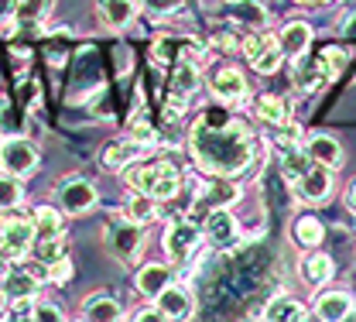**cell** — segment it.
<instances>
[{
    "label": "cell",
    "mask_w": 356,
    "mask_h": 322,
    "mask_svg": "<svg viewBox=\"0 0 356 322\" xmlns=\"http://www.w3.org/2000/svg\"><path fill=\"white\" fill-rule=\"evenodd\" d=\"M192 158L209 175H240L254 161V134L240 120H213L209 113L192 124Z\"/></svg>",
    "instance_id": "1"
},
{
    "label": "cell",
    "mask_w": 356,
    "mask_h": 322,
    "mask_svg": "<svg viewBox=\"0 0 356 322\" xmlns=\"http://www.w3.org/2000/svg\"><path fill=\"white\" fill-rule=\"evenodd\" d=\"M38 147H35V140L31 138H7L3 140V147H0V165H3V172H14L17 179L21 175H31L35 168H38Z\"/></svg>",
    "instance_id": "2"
},
{
    "label": "cell",
    "mask_w": 356,
    "mask_h": 322,
    "mask_svg": "<svg viewBox=\"0 0 356 322\" xmlns=\"http://www.w3.org/2000/svg\"><path fill=\"white\" fill-rule=\"evenodd\" d=\"M106 247L113 250V257L117 261H124V264H134V257L144 250V230H140V223H134V220H120V223H113L110 233H106Z\"/></svg>",
    "instance_id": "3"
},
{
    "label": "cell",
    "mask_w": 356,
    "mask_h": 322,
    "mask_svg": "<svg viewBox=\"0 0 356 322\" xmlns=\"http://www.w3.org/2000/svg\"><path fill=\"white\" fill-rule=\"evenodd\" d=\"M243 55L250 58V65H254L261 76L277 72V69H281V58H284L281 42H277L274 35H250V38H243Z\"/></svg>",
    "instance_id": "4"
},
{
    "label": "cell",
    "mask_w": 356,
    "mask_h": 322,
    "mask_svg": "<svg viewBox=\"0 0 356 322\" xmlns=\"http://www.w3.org/2000/svg\"><path fill=\"white\" fill-rule=\"evenodd\" d=\"M58 209L69 216H86L96 209V185L86 179H69L58 188Z\"/></svg>",
    "instance_id": "5"
},
{
    "label": "cell",
    "mask_w": 356,
    "mask_h": 322,
    "mask_svg": "<svg viewBox=\"0 0 356 322\" xmlns=\"http://www.w3.org/2000/svg\"><path fill=\"white\" fill-rule=\"evenodd\" d=\"M35 240H38V233H35V223H31V220H17V216L0 220V243H3L14 257H24L28 250H35Z\"/></svg>",
    "instance_id": "6"
},
{
    "label": "cell",
    "mask_w": 356,
    "mask_h": 322,
    "mask_svg": "<svg viewBox=\"0 0 356 322\" xmlns=\"http://www.w3.org/2000/svg\"><path fill=\"white\" fill-rule=\"evenodd\" d=\"M199 243H202V230H199L195 223H188V220L172 223L168 233H165V250H168L172 261H188Z\"/></svg>",
    "instance_id": "7"
},
{
    "label": "cell",
    "mask_w": 356,
    "mask_h": 322,
    "mask_svg": "<svg viewBox=\"0 0 356 322\" xmlns=\"http://www.w3.org/2000/svg\"><path fill=\"white\" fill-rule=\"evenodd\" d=\"M195 90H199V69H195V62L192 58H178L175 69H172V96H168L172 113H178Z\"/></svg>",
    "instance_id": "8"
},
{
    "label": "cell",
    "mask_w": 356,
    "mask_h": 322,
    "mask_svg": "<svg viewBox=\"0 0 356 322\" xmlns=\"http://www.w3.org/2000/svg\"><path fill=\"white\" fill-rule=\"evenodd\" d=\"M206 236H209V243H216V247H233L236 240H240V223H236V216L226 209V206H216V209H209V216H206Z\"/></svg>",
    "instance_id": "9"
},
{
    "label": "cell",
    "mask_w": 356,
    "mask_h": 322,
    "mask_svg": "<svg viewBox=\"0 0 356 322\" xmlns=\"http://www.w3.org/2000/svg\"><path fill=\"white\" fill-rule=\"evenodd\" d=\"M295 192H298V199H305V202H325V199L332 195V168L312 165L309 172L295 182Z\"/></svg>",
    "instance_id": "10"
},
{
    "label": "cell",
    "mask_w": 356,
    "mask_h": 322,
    "mask_svg": "<svg viewBox=\"0 0 356 322\" xmlns=\"http://www.w3.org/2000/svg\"><path fill=\"white\" fill-rule=\"evenodd\" d=\"M154 305L161 309L165 319H192V312H195V298H192V291L181 288V284H168V288L154 298Z\"/></svg>",
    "instance_id": "11"
},
{
    "label": "cell",
    "mask_w": 356,
    "mask_h": 322,
    "mask_svg": "<svg viewBox=\"0 0 356 322\" xmlns=\"http://www.w3.org/2000/svg\"><path fill=\"white\" fill-rule=\"evenodd\" d=\"M209 90L222 103H240L247 96V79L240 76V69H216L209 79Z\"/></svg>",
    "instance_id": "12"
},
{
    "label": "cell",
    "mask_w": 356,
    "mask_h": 322,
    "mask_svg": "<svg viewBox=\"0 0 356 322\" xmlns=\"http://www.w3.org/2000/svg\"><path fill=\"white\" fill-rule=\"evenodd\" d=\"M236 199H240V185L233 182V175H213L199 192V202L213 206V209L216 206H233Z\"/></svg>",
    "instance_id": "13"
},
{
    "label": "cell",
    "mask_w": 356,
    "mask_h": 322,
    "mask_svg": "<svg viewBox=\"0 0 356 322\" xmlns=\"http://www.w3.org/2000/svg\"><path fill=\"white\" fill-rule=\"evenodd\" d=\"M172 284V271H168V264H144L140 271H137V277H134V288L144 295V298H158L165 288Z\"/></svg>",
    "instance_id": "14"
},
{
    "label": "cell",
    "mask_w": 356,
    "mask_h": 322,
    "mask_svg": "<svg viewBox=\"0 0 356 322\" xmlns=\"http://www.w3.org/2000/svg\"><path fill=\"white\" fill-rule=\"evenodd\" d=\"M281 51L295 62V58H302V55H309V45H312V28L305 21H288L284 28H281Z\"/></svg>",
    "instance_id": "15"
},
{
    "label": "cell",
    "mask_w": 356,
    "mask_h": 322,
    "mask_svg": "<svg viewBox=\"0 0 356 322\" xmlns=\"http://www.w3.org/2000/svg\"><path fill=\"white\" fill-rule=\"evenodd\" d=\"M350 309H353V298L346 291H322L315 298V319H325V322L346 319Z\"/></svg>",
    "instance_id": "16"
},
{
    "label": "cell",
    "mask_w": 356,
    "mask_h": 322,
    "mask_svg": "<svg viewBox=\"0 0 356 322\" xmlns=\"http://www.w3.org/2000/svg\"><path fill=\"white\" fill-rule=\"evenodd\" d=\"M144 154V144L140 140H113L106 151H103V168H110V172H120V168H127L131 161H137Z\"/></svg>",
    "instance_id": "17"
},
{
    "label": "cell",
    "mask_w": 356,
    "mask_h": 322,
    "mask_svg": "<svg viewBox=\"0 0 356 322\" xmlns=\"http://www.w3.org/2000/svg\"><path fill=\"white\" fill-rule=\"evenodd\" d=\"M305 147H309L315 165H325V168H339L343 165V147H339V140L329 138V134H312Z\"/></svg>",
    "instance_id": "18"
},
{
    "label": "cell",
    "mask_w": 356,
    "mask_h": 322,
    "mask_svg": "<svg viewBox=\"0 0 356 322\" xmlns=\"http://www.w3.org/2000/svg\"><path fill=\"white\" fill-rule=\"evenodd\" d=\"M229 17L250 31H261L267 24V7L261 0H229Z\"/></svg>",
    "instance_id": "19"
},
{
    "label": "cell",
    "mask_w": 356,
    "mask_h": 322,
    "mask_svg": "<svg viewBox=\"0 0 356 322\" xmlns=\"http://www.w3.org/2000/svg\"><path fill=\"white\" fill-rule=\"evenodd\" d=\"M0 291L7 295V302L35 298V295H38V277L31 275V271H10V275L0 281Z\"/></svg>",
    "instance_id": "20"
},
{
    "label": "cell",
    "mask_w": 356,
    "mask_h": 322,
    "mask_svg": "<svg viewBox=\"0 0 356 322\" xmlns=\"http://www.w3.org/2000/svg\"><path fill=\"white\" fill-rule=\"evenodd\" d=\"M99 17L106 28L120 31L137 17V3L134 0H99Z\"/></svg>",
    "instance_id": "21"
},
{
    "label": "cell",
    "mask_w": 356,
    "mask_h": 322,
    "mask_svg": "<svg viewBox=\"0 0 356 322\" xmlns=\"http://www.w3.org/2000/svg\"><path fill=\"white\" fill-rule=\"evenodd\" d=\"M312 165V154H309V147H302V144H295V147H281V172H284V179L295 185L305 172H309Z\"/></svg>",
    "instance_id": "22"
},
{
    "label": "cell",
    "mask_w": 356,
    "mask_h": 322,
    "mask_svg": "<svg viewBox=\"0 0 356 322\" xmlns=\"http://www.w3.org/2000/svg\"><path fill=\"white\" fill-rule=\"evenodd\" d=\"M325 79H329V76H325V69H322L318 58H315V62H312L309 55L295 58V86H298V90L312 92V90H318Z\"/></svg>",
    "instance_id": "23"
},
{
    "label": "cell",
    "mask_w": 356,
    "mask_h": 322,
    "mask_svg": "<svg viewBox=\"0 0 356 322\" xmlns=\"http://www.w3.org/2000/svg\"><path fill=\"white\" fill-rule=\"evenodd\" d=\"M264 319H288V322H302V319H312V316H309V309H305L302 302H295V298H288V295H277L274 302H267Z\"/></svg>",
    "instance_id": "24"
},
{
    "label": "cell",
    "mask_w": 356,
    "mask_h": 322,
    "mask_svg": "<svg viewBox=\"0 0 356 322\" xmlns=\"http://www.w3.org/2000/svg\"><path fill=\"white\" fill-rule=\"evenodd\" d=\"M181 188V172L172 161H158V175H154V199H175Z\"/></svg>",
    "instance_id": "25"
},
{
    "label": "cell",
    "mask_w": 356,
    "mask_h": 322,
    "mask_svg": "<svg viewBox=\"0 0 356 322\" xmlns=\"http://www.w3.org/2000/svg\"><path fill=\"white\" fill-rule=\"evenodd\" d=\"M124 216L134 220V223H151L154 216H158V199L154 195H147V192H134L131 199H127V206H124Z\"/></svg>",
    "instance_id": "26"
},
{
    "label": "cell",
    "mask_w": 356,
    "mask_h": 322,
    "mask_svg": "<svg viewBox=\"0 0 356 322\" xmlns=\"http://www.w3.org/2000/svg\"><path fill=\"white\" fill-rule=\"evenodd\" d=\"M83 319L110 322V319H124V316H120V305L110 295H92V298L83 302Z\"/></svg>",
    "instance_id": "27"
},
{
    "label": "cell",
    "mask_w": 356,
    "mask_h": 322,
    "mask_svg": "<svg viewBox=\"0 0 356 322\" xmlns=\"http://www.w3.org/2000/svg\"><path fill=\"white\" fill-rule=\"evenodd\" d=\"M31 223H35L38 240L62 236V209H55V206H38V209H35V216H31Z\"/></svg>",
    "instance_id": "28"
},
{
    "label": "cell",
    "mask_w": 356,
    "mask_h": 322,
    "mask_svg": "<svg viewBox=\"0 0 356 322\" xmlns=\"http://www.w3.org/2000/svg\"><path fill=\"white\" fill-rule=\"evenodd\" d=\"M302 277L309 281V284H325L329 277H332V257L329 254H309L305 261H302Z\"/></svg>",
    "instance_id": "29"
},
{
    "label": "cell",
    "mask_w": 356,
    "mask_h": 322,
    "mask_svg": "<svg viewBox=\"0 0 356 322\" xmlns=\"http://www.w3.org/2000/svg\"><path fill=\"white\" fill-rule=\"evenodd\" d=\"M257 117L264 120V124H270V127H281L284 120H288V106H284V99L281 96H270V92H264V96H257Z\"/></svg>",
    "instance_id": "30"
},
{
    "label": "cell",
    "mask_w": 356,
    "mask_h": 322,
    "mask_svg": "<svg viewBox=\"0 0 356 322\" xmlns=\"http://www.w3.org/2000/svg\"><path fill=\"white\" fill-rule=\"evenodd\" d=\"M291 236H295V243L298 247H318L322 243V236H325V227L315 220V216H302V220H295V227H291Z\"/></svg>",
    "instance_id": "31"
},
{
    "label": "cell",
    "mask_w": 356,
    "mask_h": 322,
    "mask_svg": "<svg viewBox=\"0 0 356 322\" xmlns=\"http://www.w3.org/2000/svg\"><path fill=\"white\" fill-rule=\"evenodd\" d=\"M55 3L58 0H17V21L21 24H42L55 10Z\"/></svg>",
    "instance_id": "32"
},
{
    "label": "cell",
    "mask_w": 356,
    "mask_h": 322,
    "mask_svg": "<svg viewBox=\"0 0 356 322\" xmlns=\"http://www.w3.org/2000/svg\"><path fill=\"white\" fill-rule=\"evenodd\" d=\"M154 175H158V161L154 165H131L127 172H124V179L131 185L134 192H154Z\"/></svg>",
    "instance_id": "33"
},
{
    "label": "cell",
    "mask_w": 356,
    "mask_h": 322,
    "mask_svg": "<svg viewBox=\"0 0 356 322\" xmlns=\"http://www.w3.org/2000/svg\"><path fill=\"white\" fill-rule=\"evenodd\" d=\"M21 199H24V188L17 182V175L14 172H0V209L10 213Z\"/></svg>",
    "instance_id": "34"
},
{
    "label": "cell",
    "mask_w": 356,
    "mask_h": 322,
    "mask_svg": "<svg viewBox=\"0 0 356 322\" xmlns=\"http://www.w3.org/2000/svg\"><path fill=\"white\" fill-rule=\"evenodd\" d=\"M35 257L44 268L55 264L58 257H65V236H48V240H35Z\"/></svg>",
    "instance_id": "35"
},
{
    "label": "cell",
    "mask_w": 356,
    "mask_h": 322,
    "mask_svg": "<svg viewBox=\"0 0 356 322\" xmlns=\"http://www.w3.org/2000/svg\"><path fill=\"white\" fill-rule=\"evenodd\" d=\"M318 62H322L325 76H329V79H336V76L346 69V51H343V48H325V51L318 55Z\"/></svg>",
    "instance_id": "36"
},
{
    "label": "cell",
    "mask_w": 356,
    "mask_h": 322,
    "mask_svg": "<svg viewBox=\"0 0 356 322\" xmlns=\"http://www.w3.org/2000/svg\"><path fill=\"white\" fill-rule=\"evenodd\" d=\"M140 3H144V10L151 17H172L175 10H181L185 0H140Z\"/></svg>",
    "instance_id": "37"
},
{
    "label": "cell",
    "mask_w": 356,
    "mask_h": 322,
    "mask_svg": "<svg viewBox=\"0 0 356 322\" xmlns=\"http://www.w3.org/2000/svg\"><path fill=\"white\" fill-rule=\"evenodd\" d=\"M131 138L140 140V144L147 147V144H154V140H158V134H154V127H151L144 117H134L131 120Z\"/></svg>",
    "instance_id": "38"
},
{
    "label": "cell",
    "mask_w": 356,
    "mask_h": 322,
    "mask_svg": "<svg viewBox=\"0 0 356 322\" xmlns=\"http://www.w3.org/2000/svg\"><path fill=\"white\" fill-rule=\"evenodd\" d=\"M31 319L55 322V319H65V316H62V309H58V305H51V302H35V309H31Z\"/></svg>",
    "instance_id": "39"
},
{
    "label": "cell",
    "mask_w": 356,
    "mask_h": 322,
    "mask_svg": "<svg viewBox=\"0 0 356 322\" xmlns=\"http://www.w3.org/2000/svg\"><path fill=\"white\" fill-rule=\"evenodd\" d=\"M48 277H51V281H58V284H62V281H69V277H72V264H69V257H58L55 264H48Z\"/></svg>",
    "instance_id": "40"
},
{
    "label": "cell",
    "mask_w": 356,
    "mask_h": 322,
    "mask_svg": "<svg viewBox=\"0 0 356 322\" xmlns=\"http://www.w3.org/2000/svg\"><path fill=\"white\" fill-rule=\"evenodd\" d=\"M17 21V0H0V24Z\"/></svg>",
    "instance_id": "41"
},
{
    "label": "cell",
    "mask_w": 356,
    "mask_h": 322,
    "mask_svg": "<svg viewBox=\"0 0 356 322\" xmlns=\"http://www.w3.org/2000/svg\"><path fill=\"white\" fill-rule=\"evenodd\" d=\"M131 319L134 322H151V319H165V316H161V309H158V305H151V309H137Z\"/></svg>",
    "instance_id": "42"
},
{
    "label": "cell",
    "mask_w": 356,
    "mask_h": 322,
    "mask_svg": "<svg viewBox=\"0 0 356 322\" xmlns=\"http://www.w3.org/2000/svg\"><path fill=\"white\" fill-rule=\"evenodd\" d=\"M10 257H14V254H10V250H7V247L0 243V281L10 275Z\"/></svg>",
    "instance_id": "43"
},
{
    "label": "cell",
    "mask_w": 356,
    "mask_h": 322,
    "mask_svg": "<svg viewBox=\"0 0 356 322\" xmlns=\"http://www.w3.org/2000/svg\"><path fill=\"white\" fill-rule=\"evenodd\" d=\"M216 48H222V51H233V48H236V38H233L229 31H220V35H216Z\"/></svg>",
    "instance_id": "44"
},
{
    "label": "cell",
    "mask_w": 356,
    "mask_h": 322,
    "mask_svg": "<svg viewBox=\"0 0 356 322\" xmlns=\"http://www.w3.org/2000/svg\"><path fill=\"white\" fill-rule=\"evenodd\" d=\"M343 31H346L350 38H356V17H350V21H346V28H343Z\"/></svg>",
    "instance_id": "45"
},
{
    "label": "cell",
    "mask_w": 356,
    "mask_h": 322,
    "mask_svg": "<svg viewBox=\"0 0 356 322\" xmlns=\"http://www.w3.org/2000/svg\"><path fill=\"white\" fill-rule=\"evenodd\" d=\"M346 206H350V209H353V213H356V185H353V188H350V195H346Z\"/></svg>",
    "instance_id": "46"
},
{
    "label": "cell",
    "mask_w": 356,
    "mask_h": 322,
    "mask_svg": "<svg viewBox=\"0 0 356 322\" xmlns=\"http://www.w3.org/2000/svg\"><path fill=\"white\" fill-rule=\"evenodd\" d=\"M346 319H353V322H356V305H353V309H350V316H346Z\"/></svg>",
    "instance_id": "47"
},
{
    "label": "cell",
    "mask_w": 356,
    "mask_h": 322,
    "mask_svg": "<svg viewBox=\"0 0 356 322\" xmlns=\"http://www.w3.org/2000/svg\"><path fill=\"white\" fill-rule=\"evenodd\" d=\"M302 3H315V0H302Z\"/></svg>",
    "instance_id": "48"
},
{
    "label": "cell",
    "mask_w": 356,
    "mask_h": 322,
    "mask_svg": "<svg viewBox=\"0 0 356 322\" xmlns=\"http://www.w3.org/2000/svg\"><path fill=\"white\" fill-rule=\"evenodd\" d=\"M0 147H3V144H0Z\"/></svg>",
    "instance_id": "49"
}]
</instances>
